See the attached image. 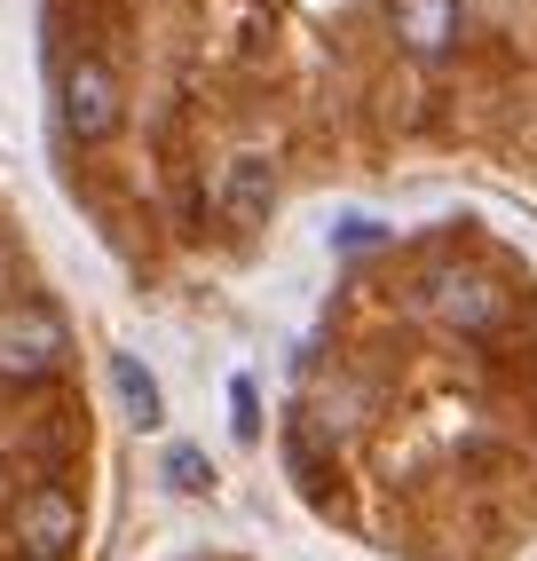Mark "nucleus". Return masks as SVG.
I'll return each instance as SVG.
<instances>
[{"instance_id":"f03ea898","label":"nucleus","mask_w":537,"mask_h":561,"mask_svg":"<svg viewBox=\"0 0 537 561\" xmlns=\"http://www.w3.org/2000/svg\"><path fill=\"white\" fill-rule=\"evenodd\" d=\"M427 301H435L443 324H458V332H475V341H482V332H506L514 324L522 293L506 277L475 270V261H435V270H427Z\"/></svg>"},{"instance_id":"0eeeda50","label":"nucleus","mask_w":537,"mask_h":561,"mask_svg":"<svg viewBox=\"0 0 537 561\" xmlns=\"http://www.w3.org/2000/svg\"><path fill=\"white\" fill-rule=\"evenodd\" d=\"M111 388H119L127 420H142V427H159V420H167V396H159V380L142 371V356H111Z\"/></svg>"},{"instance_id":"6e6552de","label":"nucleus","mask_w":537,"mask_h":561,"mask_svg":"<svg viewBox=\"0 0 537 561\" xmlns=\"http://www.w3.org/2000/svg\"><path fill=\"white\" fill-rule=\"evenodd\" d=\"M167 482H174V491H206V482H214L206 451H190V443H174V451H167Z\"/></svg>"},{"instance_id":"f257e3e1","label":"nucleus","mask_w":537,"mask_h":561,"mask_svg":"<svg viewBox=\"0 0 537 561\" xmlns=\"http://www.w3.org/2000/svg\"><path fill=\"white\" fill-rule=\"evenodd\" d=\"M71 364V324L41 293H9L0 301V388H48Z\"/></svg>"},{"instance_id":"423d86ee","label":"nucleus","mask_w":537,"mask_h":561,"mask_svg":"<svg viewBox=\"0 0 537 561\" xmlns=\"http://www.w3.org/2000/svg\"><path fill=\"white\" fill-rule=\"evenodd\" d=\"M388 32L411 64H443L467 32V0H388Z\"/></svg>"},{"instance_id":"20e7f679","label":"nucleus","mask_w":537,"mask_h":561,"mask_svg":"<svg viewBox=\"0 0 537 561\" xmlns=\"http://www.w3.org/2000/svg\"><path fill=\"white\" fill-rule=\"evenodd\" d=\"M119 119H127V80L111 71L103 48H80V56L64 64V127L80 135V142H103Z\"/></svg>"},{"instance_id":"7ed1b4c3","label":"nucleus","mask_w":537,"mask_h":561,"mask_svg":"<svg viewBox=\"0 0 537 561\" xmlns=\"http://www.w3.org/2000/svg\"><path fill=\"white\" fill-rule=\"evenodd\" d=\"M80 546V499L64 482H32L24 499H9V561H64Z\"/></svg>"},{"instance_id":"1a4fd4ad","label":"nucleus","mask_w":537,"mask_h":561,"mask_svg":"<svg viewBox=\"0 0 537 561\" xmlns=\"http://www.w3.org/2000/svg\"><path fill=\"white\" fill-rule=\"evenodd\" d=\"M238 435H261V411H253V388L238 380Z\"/></svg>"},{"instance_id":"39448f33","label":"nucleus","mask_w":537,"mask_h":561,"mask_svg":"<svg viewBox=\"0 0 537 561\" xmlns=\"http://www.w3.org/2000/svg\"><path fill=\"white\" fill-rule=\"evenodd\" d=\"M268 206H277V159L268 151H229L214 167V214L229 230H261Z\"/></svg>"}]
</instances>
